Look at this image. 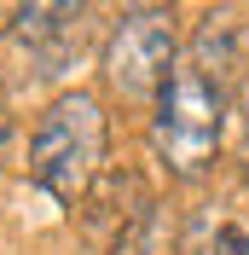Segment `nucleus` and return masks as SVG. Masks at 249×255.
<instances>
[{
	"label": "nucleus",
	"mask_w": 249,
	"mask_h": 255,
	"mask_svg": "<svg viewBox=\"0 0 249 255\" xmlns=\"http://www.w3.org/2000/svg\"><path fill=\"white\" fill-rule=\"evenodd\" d=\"M105 139H110L105 105L93 93H81V87L58 93L47 111L35 116L29 180L47 197H58V203H81L99 186V174H105Z\"/></svg>",
	"instance_id": "nucleus-1"
},
{
	"label": "nucleus",
	"mask_w": 249,
	"mask_h": 255,
	"mask_svg": "<svg viewBox=\"0 0 249 255\" xmlns=\"http://www.w3.org/2000/svg\"><path fill=\"white\" fill-rule=\"evenodd\" d=\"M226 111H232L226 81L203 76L197 64L180 58V70L168 76V87L151 105V157L168 168V180H197L215 168Z\"/></svg>",
	"instance_id": "nucleus-2"
},
{
	"label": "nucleus",
	"mask_w": 249,
	"mask_h": 255,
	"mask_svg": "<svg viewBox=\"0 0 249 255\" xmlns=\"http://www.w3.org/2000/svg\"><path fill=\"white\" fill-rule=\"evenodd\" d=\"M180 70V17L168 6H127L116 12L105 47H99V76L122 105H156Z\"/></svg>",
	"instance_id": "nucleus-3"
},
{
	"label": "nucleus",
	"mask_w": 249,
	"mask_h": 255,
	"mask_svg": "<svg viewBox=\"0 0 249 255\" xmlns=\"http://www.w3.org/2000/svg\"><path fill=\"white\" fill-rule=\"evenodd\" d=\"M238 41H244V12L220 6V12H203V23L191 29V47H186V64H197L203 76L226 81L238 70Z\"/></svg>",
	"instance_id": "nucleus-4"
},
{
	"label": "nucleus",
	"mask_w": 249,
	"mask_h": 255,
	"mask_svg": "<svg viewBox=\"0 0 249 255\" xmlns=\"http://www.w3.org/2000/svg\"><path fill=\"white\" fill-rule=\"evenodd\" d=\"M105 255H174V209L162 203V197H151V203L110 238Z\"/></svg>",
	"instance_id": "nucleus-5"
},
{
	"label": "nucleus",
	"mask_w": 249,
	"mask_h": 255,
	"mask_svg": "<svg viewBox=\"0 0 249 255\" xmlns=\"http://www.w3.org/2000/svg\"><path fill=\"white\" fill-rule=\"evenodd\" d=\"M203 255H249V232H244V226H232V221H220Z\"/></svg>",
	"instance_id": "nucleus-6"
},
{
	"label": "nucleus",
	"mask_w": 249,
	"mask_h": 255,
	"mask_svg": "<svg viewBox=\"0 0 249 255\" xmlns=\"http://www.w3.org/2000/svg\"><path fill=\"white\" fill-rule=\"evenodd\" d=\"M238 151H244V174H249V76L238 87Z\"/></svg>",
	"instance_id": "nucleus-7"
},
{
	"label": "nucleus",
	"mask_w": 249,
	"mask_h": 255,
	"mask_svg": "<svg viewBox=\"0 0 249 255\" xmlns=\"http://www.w3.org/2000/svg\"><path fill=\"white\" fill-rule=\"evenodd\" d=\"M12 23H17V6H0V35H12Z\"/></svg>",
	"instance_id": "nucleus-8"
},
{
	"label": "nucleus",
	"mask_w": 249,
	"mask_h": 255,
	"mask_svg": "<svg viewBox=\"0 0 249 255\" xmlns=\"http://www.w3.org/2000/svg\"><path fill=\"white\" fill-rule=\"evenodd\" d=\"M6 139H12V116L0 111V145H6ZM0 162H6V151H0Z\"/></svg>",
	"instance_id": "nucleus-9"
}]
</instances>
